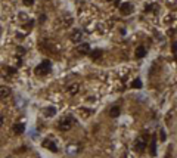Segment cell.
<instances>
[{
    "label": "cell",
    "mask_w": 177,
    "mask_h": 158,
    "mask_svg": "<svg viewBox=\"0 0 177 158\" xmlns=\"http://www.w3.org/2000/svg\"><path fill=\"white\" fill-rule=\"evenodd\" d=\"M74 126V118L72 117H64V118H61L59 123H58V129L61 131H68L71 127Z\"/></svg>",
    "instance_id": "1"
},
{
    "label": "cell",
    "mask_w": 177,
    "mask_h": 158,
    "mask_svg": "<svg viewBox=\"0 0 177 158\" xmlns=\"http://www.w3.org/2000/svg\"><path fill=\"white\" fill-rule=\"evenodd\" d=\"M146 146H148V140H146L145 136H139V137H136V140H134V151H137V152H143Z\"/></svg>",
    "instance_id": "2"
},
{
    "label": "cell",
    "mask_w": 177,
    "mask_h": 158,
    "mask_svg": "<svg viewBox=\"0 0 177 158\" xmlns=\"http://www.w3.org/2000/svg\"><path fill=\"white\" fill-rule=\"evenodd\" d=\"M50 70H52V64H50V61H43L39 67L35 68V73L37 74H42V75H44V74H49L50 73Z\"/></svg>",
    "instance_id": "3"
},
{
    "label": "cell",
    "mask_w": 177,
    "mask_h": 158,
    "mask_svg": "<svg viewBox=\"0 0 177 158\" xmlns=\"http://www.w3.org/2000/svg\"><path fill=\"white\" fill-rule=\"evenodd\" d=\"M43 146L46 149H49L50 152H58V145L53 140H50V139H44L43 140Z\"/></svg>",
    "instance_id": "4"
},
{
    "label": "cell",
    "mask_w": 177,
    "mask_h": 158,
    "mask_svg": "<svg viewBox=\"0 0 177 158\" xmlns=\"http://www.w3.org/2000/svg\"><path fill=\"white\" fill-rule=\"evenodd\" d=\"M120 12H121L123 15H130L131 12H133V5L129 3V2L121 3V5H120Z\"/></svg>",
    "instance_id": "5"
},
{
    "label": "cell",
    "mask_w": 177,
    "mask_h": 158,
    "mask_svg": "<svg viewBox=\"0 0 177 158\" xmlns=\"http://www.w3.org/2000/svg\"><path fill=\"white\" fill-rule=\"evenodd\" d=\"M71 40H72L74 43H80V42L83 40V31H81L80 28L74 30V31L71 33Z\"/></svg>",
    "instance_id": "6"
},
{
    "label": "cell",
    "mask_w": 177,
    "mask_h": 158,
    "mask_svg": "<svg viewBox=\"0 0 177 158\" xmlns=\"http://www.w3.org/2000/svg\"><path fill=\"white\" fill-rule=\"evenodd\" d=\"M77 50L80 52V53H83V55H86V53H90V46H88L87 43H81V44H78Z\"/></svg>",
    "instance_id": "7"
},
{
    "label": "cell",
    "mask_w": 177,
    "mask_h": 158,
    "mask_svg": "<svg viewBox=\"0 0 177 158\" xmlns=\"http://www.w3.org/2000/svg\"><path fill=\"white\" fill-rule=\"evenodd\" d=\"M78 92H80V84H78V83H74V84H71V86L68 87V93L72 95V96L77 95Z\"/></svg>",
    "instance_id": "8"
},
{
    "label": "cell",
    "mask_w": 177,
    "mask_h": 158,
    "mask_svg": "<svg viewBox=\"0 0 177 158\" xmlns=\"http://www.w3.org/2000/svg\"><path fill=\"white\" fill-rule=\"evenodd\" d=\"M10 95V89L6 87V86H0V98H7Z\"/></svg>",
    "instance_id": "9"
},
{
    "label": "cell",
    "mask_w": 177,
    "mask_h": 158,
    "mask_svg": "<svg viewBox=\"0 0 177 158\" xmlns=\"http://www.w3.org/2000/svg\"><path fill=\"white\" fill-rule=\"evenodd\" d=\"M67 151H68V154H71V155H75L78 151H80V148H78V145H75V143H71L69 146L67 148Z\"/></svg>",
    "instance_id": "10"
},
{
    "label": "cell",
    "mask_w": 177,
    "mask_h": 158,
    "mask_svg": "<svg viewBox=\"0 0 177 158\" xmlns=\"http://www.w3.org/2000/svg\"><path fill=\"white\" fill-rule=\"evenodd\" d=\"M14 131H15L16 135H22L24 131H25V126H24L22 123H18V124L14 126Z\"/></svg>",
    "instance_id": "11"
},
{
    "label": "cell",
    "mask_w": 177,
    "mask_h": 158,
    "mask_svg": "<svg viewBox=\"0 0 177 158\" xmlns=\"http://www.w3.org/2000/svg\"><path fill=\"white\" fill-rule=\"evenodd\" d=\"M145 55H146V49L143 46H139L136 49V58H143Z\"/></svg>",
    "instance_id": "12"
},
{
    "label": "cell",
    "mask_w": 177,
    "mask_h": 158,
    "mask_svg": "<svg viewBox=\"0 0 177 158\" xmlns=\"http://www.w3.org/2000/svg\"><path fill=\"white\" fill-rule=\"evenodd\" d=\"M56 114V108L55 107H47L46 109H44V115L46 117H53Z\"/></svg>",
    "instance_id": "13"
},
{
    "label": "cell",
    "mask_w": 177,
    "mask_h": 158,
    "mask_svg": "<svg viewBox=\"0 0 177 158\" xmlns=\"http://www.w3.org/2000/svg\"><path fill=\"white\" fill-rule=\"evenodd\" d=\"M109 115H111L112 118L118 117V115H120V108H118V107H112V108H111V111H109Z\"/></svg>",
    "instance_id": "14"
},
{
    "label": "cell",
    "mask_w": 177,
    "mask_h": 158,
    "mask_svg": "<svg viewBox=\"0 0 177 158\" xmlns=\"http://www.w3.org/2000/svg\"><path fill=\"white\" fill-rule=\"evenodd\" d=\"M150 155H157V140L152 139V143H150Z\"/></svg>",
    "instance_id": "15"
},
{
    "label": "cell",
    "mask_w": 177,
    "mask_h": 158,
    "mask_svg": "<svg viewBox=\"0 0 177 158\" xmlns=\"http://www.w3.org/2000/svg\"><path fill=\"white\" fill-rule=\"evenodd\" d=\"M90 55H92L93 59H99L100 56H102V52L100 50H93V52H90Z\"/></svg>",
    "instance_id": "16"
},
{
    "label": "cell",
    "mask_w": 177,
    "mask_h": 158,
    "mask_svg": "<svg viewBox=\"0 0 177 158\" xmlns=\"http://www.w3.org/2000/svg\"><path fill=\"white\" fill-rule=\"evenodd\" d=\"M131 87H134V89H140V87H142V81L137 78V80H134V81L131 83Z\"/></svg>",
    "instance_id": "17"
},
{
    "label": "cell",
    "mask_w": 177,
    "mask_h": 158,
    "mask_svg": "<svg viewBox=\"0 0 177 158\" xmlns=\"http://www.w3.org/2000/svg\"><path fill=\"white\" fill-rule=\"evenodd\" d=\"M22 3H24L25 6H31V5L35 3V0H22Z\"/></svg>",
    "instance_id": "18"
},
{
    "label": "cell",
    "mask_w": 177,
    "mask_h": 158,
    "mask_svg": "<svg viewBox=\"0 0 177 158\" xmlns=\"http://www.w3.org/2000/svg\"><path fill=\"white\" fill-rule=\"evenodd\" d=\"M44 19H46V15H40V18H39V22H40V24H43V22H44Z\"/></svg>",
    "instance_id": "19"
},
{
    "label": "cell",
    "mask_w": 177,
    "mask_h": 158,
    "mask_svg": "<svg viewBox=\"0 0 177 158\" xmlns=\"http://www.w3.org/2000/svg\"><path fill=\"white\" fill-rule=\"evenodd\" d=\"M3 123H5V117H3L2 114H0V126H2Z\"/></svg>",
    "instance_id": "20"
},
{
    "label": "cell",
    "mask_w": 177,
    "mask_h": 158,
    "mask_svg": "<svg viewBox=\"0 0 177 158\" xmlns=\"http://www.w3.org/2000/svg\"><path fill=\"white\" fill-rule=\"evenodd\" d=\"M161 140H165V133L164 131H161Z\"/></svg>",
    "instance_id": "21"
},
{
    "label": "cell",
    "mask_w": 177,
    "mask_h": 158,
    "mask_svg": "<svg viewBox=\"0 0 177 158\" xmlns=\"http://www.w3.org/2000/svg\"><path fill=\"white\" fill-rule=\"evenodd\" d=\"M173 53L176 55V42H173Z\"/></svg>",
    "instance_id": "22"
},
{
    "label": "cell",
    "mask_w": 177,
    "mask_h": 158,
    "mask_svg": "<svg viewBox=\"0 0 177 158\" xmlns=\"http://www.w3.org/2000/svg\"><path fill=\"white\" fill-rule=\"evenodd\" d=\"M106 2H120V0H106Z\"/></svg>",
    "instance_id": "23"
}]
</instances>
